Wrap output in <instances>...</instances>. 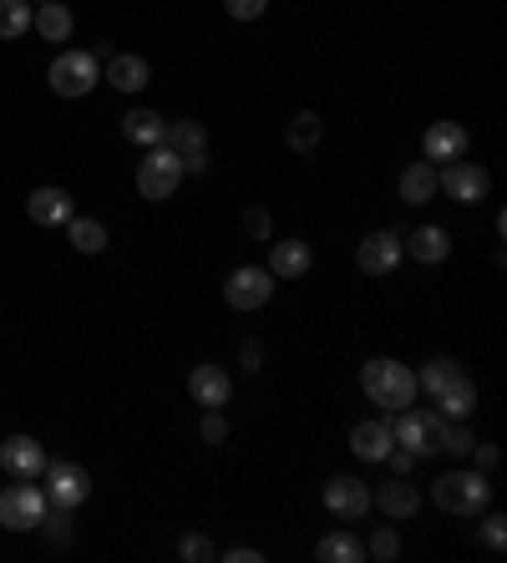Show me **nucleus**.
<instances>
[{
  "mask_svg": "<svg viewBox=\"0 0 507 563\" xmlns=\"http://www.w3.org/2000/svg\"><path fill=\"white\" fill-rule=\"evenodd\" d=\"M361 391L386 411H401L417 401V371L401 366V361H390V355H376V361H365L361 366Z\"/></svg>",
  "mask_w": 507,
  "mask_h": 563,
  "instance_id": "obj_1",
  "label": "nucleus"
},
{
  "mask_svg": "<svg viewBox=\"0 0 507 563\" xmlns=\"http://www.w3.org/2000/svg\"><path fill=\"white\" fill-rule=\"evenodd\" d=\"M431 498H437V508L456 512V518H477L493 503V483L482 472H447V477L431 483Z\"/></svg>",
  "mask_w": 507,
  "mask_h": 563,
  "instance_id": "obj_2",
  "label": "nucleus"
},
{
  "mask_svg": "<svg viewBox=\"0 0 507 563\" xmlns=\"http://www.w3.org/2000/svg\"><path fill=\"white\" fill-rule=\"evenodd\" d=\"M386 427H390V442L406 446L411 457H437V452H442V427H447L442 411H411V407H401V411H396V421H386Z\"/></svg>",
  "mask_w": 507,
  "mask_h": 563,
  "instance_id": "obj_3",
  "label": "nucleus"
},
{
  "mask_svg": "<svg viewBox=\"0 0 507 563\" xmlns=\"http://www.w3.org/2000/svg\"><path fill=\"white\" fill-rule=\"evenodd\" d=\"M46 487H36V477H15V487H0V528L11 533H31L46 518Z\"/></svg>",
  "mask_w": 507,
  "mask_h": 563,
  "instance_id": "obj_4",
  "label": "nucleus"
},
{
  "mask_svg": "<svg viewBox=\"0 0 507 563\" xmlns=\"http://www.w3.org/2000/svg\"><path fill=\"white\" fill-rule=\"evenodd\" d=\"M183 157L173 153L168 143L163 147H147V157L137 163V194L147 198V203H157V198H173V188L183 184Z\"/></svg>",
  "mask_w": 507,
  "mask_h": 563,
  "instance_id": "obj_5",
  "label": "nucleus"
},
{
  "mask_svg": "<svg viewBox=\"0 0 507 563\" xmlns=\"http://www.w3.org/2000/svg\"><path fill=\"white\" fill-rule=\"evenodd\" d=\"M46 503L52 508H66V512H77L81 503L91 498V472L77 467V462H46Z\"/></svg>",
  "mask_w": 507,
  "mask_h": 563,
  "instance_id": "obj_6",
  "label": "nucleus"
},
{
  "mask_svg": "<svg viewBox=\"0 0 507 563\" xmlns=\"http://www.w3.org/2000/svg\"><path fill=\"white\" fill-rule=\"evenodd\" d=\"M102 81V62L91 52H62L52 62V92L56 97H87Z\"/></svg>",
  "mask_w": 507,
  "mask_h": 563,
  "instance_id": "obj_7",
  "label": "nucleus"
},
{
  "mask_svg": "<svg viewBox=\"0 0 507 563\" xmlns=\"http://www.w3.org/2000/svg\"><path fill=\"white\" fill-rule=\"evenodd\" d=\"M223 300L234 310H264L274 300V275L260 269V264H239L234 275L223 279Z\"/></svg>",
  "mask_w": 507,
  "mask_h": 563,
  "instance_id": "obj_8",
  "label": "nucleus"
},
{
  "mask_svg": "<svg viewBox=\"0 0 507 563\" xmlns=\"http://www.w3.org/2000/svg\"><path fill=\"white\" fill-rule=\"evenodd\" d=\"M437 188H442L452 203H482V198H487V188H493V178H487V168H482V163L452 157V163L437 173Z\"/></svg>",
  "mask_w": 507,
  "mask_h": 563,
  "instance_id": "obj_9",
  "label": "nucleus"
},
{
  "mask_svg": "<svg viewBox=\"0 0 507 563\" xmlns=\"http://www.w3.org/2000/svg\"><path fill=\"white\" fill-rule=\"evenodd\" d=\"M326 508L335 512L340 523H361L365 512H371V483H361V477H330Z\"/></svg>",
  "mask_w": 507,
  "mask_h": 563,
  "instance_id": "obj_10",
  "label": "nucleus"
},
{
  "mask_svg": "<svg viewBox=\"0 0 507 563\" xmlns=\"http://www.w3.org/2000/svg\"><path fill=\"white\" fill-rule=\"evenodd\" d=\"M406 244L390 229H376V234H365L361 244H355V264H361V275H390L396 264H401Z\"/></svg>",
  "mask_w": 507,
  "mask_h": 563,
  "instance_id": "obj_11",
  "label": "nucleus"
},
{
  "mask_svg": "<svg viewBox=\"0 0 507 563\" xmlns=\"http://www.w3.org/2000/svg\"><path fill=\"white\" fill-rule=\"evenodd\" d=\"M163 143L183 157V168H194V173L209 168V128H203V122H194V118L168 122V137H163Z\"/></svg>",
  "mask_w": 507,
  "mask_h": 563,
  "instance_id": "obj_12",
  "label": "nucleus"
},
{
  "mask_svg": "<svg viewBox=\"0 0 507 563\" xmlns=\"http://www.w3.org/2000/svg\"><path fill=\"white\" fill-rule=\"evenodd\" d=\"M188 396H194V407H209V411H223L234 401V376L223 366H194L188 376Z\"/></svg>",
  "mask_w": 507,
  "mask_h": 563,
  "instance_id": "obj_13",
  "label": "nucleus"
},
{
  "mask_svg": "<svg viewBox=\"0 0 507 563\" xmlns=\"http://www.w3.org/2000/svg\"><path fill=\"white\" fill-rule=\"evenodd\" d=\"M0 467L11 477H41L46 472V446L36 437H5L0 442Z\"/></svg>",
  "mask_w": 507,
  "mask_h": 563,
  "instance_id": "obj_14",
  "label": "nucleus"
},
{
  "mask_svg": "<svg viewBox=\"0 0 507 563\" xmlns=\"http://www.w3.org/2000/svg\"><path fill=\"white\" fill-rule=\"evenodd\" d=\"M467 128L462 122H431L427 137H421V153L427 163H452V157H467Z\"/></svg>",
  "mask_w": 507,
  "mask_h": 563,
  "instance_id": "obj_15",
  "label": "nucleus"
},
{
  "mask_svg": "<svg viewBox=\"0 0 507 563\" xmlns=\"http://www.w3.org/2000/svg\"><path fill=\"white\" fill-rule=\"evenodd\" d=\"M269 275L274 279L310 275V244L305 239H269Z\"/></svg>",
  "mask_w": 507,
  "mask_h": 563,
  "instance_id": "obj_16",
  "label": "nucleus"
},
{
  "mask_svg": "<svg viewBox=\"0 0 507 563\" xmlns=\"http://www.w3.org/2000/svg\"><path fill=\"white\" fill-rule=\"evenodd\" d=\"M26 213L41 229H62V223L71 219V194H66V188H36V194L26 198Z\"/></svg>",
  "mask_w": 507,
  "mask_h": 563,
  "instance_id": "obj_17",
  "label": "nucleus"
},
{
  "mask_svg": "<svg viewBox=\"0 0 507 563\" xmlns=\"http://www.w3.org/2000/svg\"><path fill=\"white\" fill-rule=\"evenodd\" d=\"M371 508H381L386 518H411V512L421 508V493L406 483V477H390L386 487H376V493H371Z\"/></svg>",
  "mask_w": 507,
  "mask_h": 563,
  "instance_id": "obj_18",
  "label": "nucleus"
},
{
  "mask_svg": "<svg viewBox=\"0 0 507 563\" xmlns=\"http://www.w3.org/2000/svg\"><path fill=\"white\" fill-rule=\"evenodd\" d=\"M122 137L137 147H163V137H168V122L157 118L153 107H132L128 118H122Z\"/></svg>",
  "mask_w": 507,
  "mask_h": 563,
  "instance_id": "obj_19",
  "label": "nucleus"
},
{
  "mask_svg": "<svg viewBox=\"0 0 507 563\" xmlns=\"http://www.w3.org/2000/svg\"><path fill=\"white\" fill-rule=\"evenodd\" d=\"M390 446H396V442H390L386 421H355V427H351V452L361 462H381Z\"/></svg>",
  "mask_w": 507,
  "mask_h": 563,
  "instance_id": "obj_20",
  "label": "nucleus"
},
{
  "mask_svg": "<svg viewBox=\"0 0 507 563\" xmlns=\"http://www.w3.org/2000/svg\"><path fill=\"white\" fill-rule=\"evenodd\" d=\"M396 188H401V203H411V209L431 203V198H437V163H411Z\"/></svg>",
  "mask_w": 507,
  "mask_h": 563,
  "instance_id": "obj_21",
  "label": "nucleus"
},
{
  "mask_svg": "<svg viewBox=\"0 0 507 563\" xmlns=\"http://www.w3.org/2000/svg\"><path fill=\"white\" fill-rule=\"evenodd\" d=\"M406 250L417 254L421 264H442L447 254H452V234H447V229H437V223H421L417 234L406 239Z\"/></svg>",
  "mask_w": 507,
  "mask_h": 563,
  "instance_id": "obj_22",
  "label": "nucleus"
},
{
  "mask_svg": "<svg viewBox=\"0 0 507 563\" xmlns=\"http://www.w3.org/2000/svg\"><path fill=\"white\" fill-rule=\"evenodd\" d=\"M315 559L320 563H361L365 543L355 533H345V528H335V533H326L320 543H315Z\"/></svg>",
  "mask_w": 507,
  "mask_h": 563,
  "instance_id": "obj_23",
  "label": "nucleus"
},
{
  "mask_svg": "<svg viewBox=\"0 0 507 563\" xmlns=\"http://www.w3.org/2000/svg\"><path fill=\"white\" fill-rule=\"evenodd\" d=\"M437 411H442L447 421H467L472 411H477V386H472L467 376H456L452 386H447V391L437 396Z\"/></svg>",
  "mask_w": 507,
  "mask_h": 563,
  "instance_id": "obj_24",
  "label": "nucleus"
},
{
  "mask_svg": "<svg viewBox=\"0 0 507 563\" xmlns=\"http://www.w3.org/2000/svg\"><path fill=\"white\" fill-rule=\"evenodd\" d=\"M107 81L118 92H143L147 87V62L143 56H107Z\"/></svg>",
  "mask_w": 507,
  "mask_h": 563,
  "instance_id": "obj_25",
  "label": "nucleus"
},
{
  "mask_svg": "<svg viewBox=\"0 0 507 563\" xmlns=\"http://www.w3.org/2000/svg\"><path fill=\"white\" fill-rule=\"evenodd\" d=\"M31 26H36L41 41H71V11H66L62 0H41Z\"/></svg>",
  "mask_w": 507,
  "mask_h": 563,
  "instance_id": "obj_26",
  "label": "nucleus"
},
{
  "mask_svg": "<svg viewBox=\"0 0 507 563\" xmlns=\"http://www.w3.org/2000/svg\"><path fill=\"white\" fill-rule=\"evenodd\" d=\"M62 229H66V239H71V250L77 254H102L107 250V229L97 219H77V213H71Z\"/></svg>",
  "mask_w": 507,
  "mask_h": 563,
  "instance_id": "obj_27",
  "label": "nucleus"
},
{
  "mask_svg": "<svg viewBox=\"0 0 507 563\" xmlns=\"http://www.w3.org/2000/svg\"><path fill=\"white\" fill-rule=\"evenodd\" d=\"M456 376H462V366H456V361H447V355H437V361H427V366H421V376H417V391H427V396H442Z\"/></svg>",
  "mask_w": 507,
  "mask_h": 563,
  "instance_id": "obj_28",
  "label": "nucleus"
},
{
  "mask_svg": "<svg viewBox=\"0 0 507 563\" xmlns=\"http://www.w3.org/2000/svg\"><path fill=\"white\" fill-rule=\"evenodd\" d=\"M36 11H31V0H0V41H15L26 36Z\"/></svg>",
  "mask_w": 507,
  "mask_h": 563,
  "instance_id": "obj_29",
  "label": "nucleus"
},
{
  "mask_svg": "<svg viewBox=\"0 0 507 563\" xmlns=\"http://www.w3.org/2000/svg\"><path fill=\"white\" fill-rule=\"evenodd\" d=\"M320 132H326V122L315 118V112H299L295 122H289V147H295V153H315V143H320Z\"/></svg>",
  "mask_w": 507,
  "mask_h": 563,
  "instance_id": "obj_30",
  "label": "nucleus"
},
{
  "mask_svg": "<svg viewBox=\"0 0 507 563\" xmlns=\"http://www.w3.org/2000/svg\"><path fill=\"white\" fill-rule=\"evenodd\" d=\"M41 528H46V538H52V543H71V512L66 508H46V518H41Z\"/></svg>",
  "mask_w": 507,
  "mask_h": 563,
  "instance_id": "obj_31",
  "label": "nucleus"
},
{
  "mask_svg": "<svg viewBox=\"0 0 507 563\" xmlns=\"http://www.w3.org/2000/svg\"><path fill=\"white\" fill-rule=\"evenodd\" d=\"M442 452H452V457H467L472 452V432L462 427V421H447L442 427Z\"/></svg>",
  "mask_w": 507,
  "mask_h": 563,
  "instance_id": "obj_32",
  "label": "nucleus"
},
{
  "mask_svg": "<svg viewBox=\"0 0 507 563\" xmlns=\"http://www.w3.org/2000/svg\"><path fill=\"white\" fill-rule=\"evenodd\" d=\"M371 559H396V553H401V538H396V528H376V533H371Z\"/></svg>",
  "mask_w": 507,
  "mask_h": 563,
  "instance_id": "obj_33",
  "label": "nucleus"
},
{
  "mask_svg": "<svg viewBox=\"0 0 507 563\" xmlns=\"http://www.w3.org/2000/svg\"><path fill=\"white\" fill-rule=\"evenodd\" d=\"M482 543H487V549H507V518L503 512H487V518H482Z\"/></svg>",
  "mask_w": 507,
  "mask_h": 563,
  "instance_id": "obj_34",
  "label": "nucleus"
},
{
  "mask_svg": "<svg viewBox=\"0 0 507 563\" xmlns=\"http://www.w3.org/2000/svg\"><path fill=\"white\" fill-rule=\"evenodd\" d=\"M178 559H188V563H209V559H213V543H209V538H198V533H188V538L178 543Z\"/></svg>",
  "mask_w": 507,
  "mask_h": 563,
  "instance_id": "obj_35",
  "label": "nucleus"
},
{
  "mask_svg": "<svg viewBox=\"0 0 507 563\" xmlns=\"http://www.w3.org/2000/svg\"><path fill=\"white\" fill-rule=\"evenodd\" d=\"M244 234H249V239H260V244H269V239H274L269 213H264V209H249V213H244Z\"/></svg>",
  "mask_w": 507,
  "mask_h": 563,
  "instance_id": "obj_36",
  "label": "nucleus"
},
{
  "mask_svg": "<svg viewBox=\"0 0 507 563\" xmlns=\"http://www.w3.org/2000/svg\"><path fill=\"white\" fill-rule=\"evenodd\" d=\"M223 11L234 15V21H260L269 11V0H223Z\"/></svg>",
  "mask_w": 507,
  "mask_h": 563,
  "instance_id": "obj_37",
  "label": "nucleus"
},
{
  "mask_svg": "<svg viewBox=\"0 0 507 563\" xmlns=\"http://www.w3.org/2000/svg\"><path fill=\"white\" fill-rule=\"evenodd\" d=\"M381 462H386V467H390V477H406V472L417 467V457H411L406 446H390V452H386V457H381Z\"/></svg>",
  "mask_w": 507,
  "mask_h": 563,
  "instance_id": "obj_38",
  "label": "nucleus"
},
{
  "mask_svg": "<svg viewBox=\"0 0 507 563\" xmlns=\"http://www.w3.org/2000/svg\"><path fill=\"white\" fill-rule=\"evenodd\" d=\"M223 437H229V421H223L219 411H209V417H203V442H223Z\"/></svg>",
  "mask_w": 507,
  "mask_h": 563,
  "instance_id": "obj_39",
  "label": "nucleus"
},
{
  "mask_svg": "<svg viewBox=\"0 0 507 563\" xmlns=\"http://www.w3.org/2000/svg\"><path fill=\"white\" fill-rule=\"evenodd\" d=\"M472 452H477V467H482V472H487V467H497V446H493V442H482V446L472 442Z\"/></svg>",
  "mask_w": 507,
  "mask_h": 563,
  "instance_id": "obj_40",
  "label": "nucleus"
},
{
  "mask_svg": "<svg viewBox=\"0 0 507 563\" xmlns=\"http://www.w3.org/2000/svg\"><path fill=\"white\" fill-rule=\"evenodd\" d=\"M260 361H264V345L260 341H244V371H260Z\"/></svg>",
  "mask_w": 507,
  "mask_h": 563,
  "instance_id": "obj_41",
  "label": "nucleus"
},
{
  "mask_svg": "<svg viewBox=\"0 0 507 563\" xmlns=\"http://www.w3.org/2000/svg\"><path fill=\"white\" fill-rule=\"evenodd\" d=\"M223 559H229V563H264V553L260 549H229Z\"/></svg>",
  "mask_w": 507,
  "mask_h": 563,
  "instance_id": "obj_42",
  "label": "nucleus"
}]
</instances>
